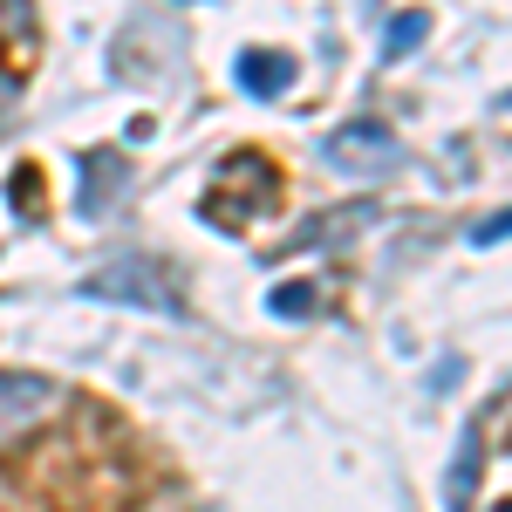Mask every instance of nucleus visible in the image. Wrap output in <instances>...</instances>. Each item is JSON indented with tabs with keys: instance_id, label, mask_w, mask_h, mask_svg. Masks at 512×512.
Wrapping results in <instances>:
<instances>
[{
	"instance_id": "5",
	"label": "nucleus",
	"mask_w": 512,
	"mask_h": 512,
	"mask_svg": "<svg viewBox=\"0 0 512 512\" xmlns=\"http://www.w3.org/2000/svg\"><path fill=\"white\" fill-rule=\"evenodd\" d=\"M424 35H431V14H417V7H410V14H396V21H390L383 48H390V55H410V48H417Z\"/></svg>"
},
{
	"instance_id": "1",
	"label": "nucleus",
	"mask_w": 512,
	"mask_h": 512,
	"mask_svg": "<svg viewBox=\"0 0 512 512\" xmlns=\"http://www.w3.org/2000/svg\"><path fill=\"white\" fill-rule=\"evenodd\" d=\"M55 403H62V390L48 376H35V369H0V444L35 431V424H48Z\"/></svg>"
},
{
	"instance_id": "6",
	"label": "nucleus",
	"mask_w": 512,
	"mask_h": 512,
	"mask_svg": "<svg viewBox=\"0 0 512 512\" xmlns=\"http://www.w3.org/2000/svg\"><path fill=\"white\" fill-rule=\"evenodd\" d=\"M267 308H274V315H308V308H315V287H301V280H287V287H274V294H267Z\"/></svg>"
},
{
	"instance_id": "2",
	"label": "nucleus",
	"mask_w": 512,
	"mask_h": 512,
	"mask_svg": "<svg viewBox=\"0 0 512 512\" xmlns=\"http://www.w3.org/2000/svg\"><path fill=\"white\" fill-rule=\"evenodd\" d=\"M396 137L383 123H342L335 137H328V164L335 171H355V178H376V171H396Z\"/></svg>"
},
{
	"instance_id": "4",
	"label": "nucleus",
	"mask_w": 512,
	"mask_h": 512,
	"mask_svg": "<svg viewBox=\"0 0 512 512\" xmlns=\"http://www.w3.org/2000/svg\"><path fill=\"white\" fill-rule=\"evenodd\" d=\"M233 76L246 96H287V82H294V55H280V48H246L233 62Z\"/></svg>"
},
{
	"instance_id": "7",
	"label": "nucleus",
	"mask_w": 512,
	"mask_h": 512,
	"mask_svg": "<svg viewBox=\"0 0 512 512\" xmlns=\"http://www.w3.org/2000/svg\"><path fill=\"white\" fill-rule=\"evenodd\" d=\"M506 239V212H492L485 226H472V246H499Z\"/></svg>"
},
{
	"instance_id": "3",
	"label": "nucleus",
	"mask_w": 512,
	"mask_h": 512,
	"mask_svg": "<svg viewBox=\"0 0 512 512\" xmlns=\"http://www.w3.org/2000/svg\"><path fill=\"white\" fill-rule=\"evenodd\" d=\"M89 294H96V301H144V308H178V301H171V294H164V280H151V267H144V260H123V267H103V274L89 280Z\"/></svg>"
}]
</instances>
